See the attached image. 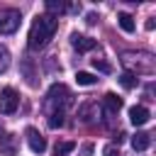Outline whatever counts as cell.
Returning a JSON list of instances; mask_svg holds the SVG:
<instances>
[{
    "instance_id": "6da1fadb",
    "label": "cell",
    "mask_w": 156,
    "mask_h": 156,
    "mask_svg": "<svg viewBox=\"0 0 156 156\" xmlns=\"http://www.w3.org/2000/svg\"><path fill=\"white\" fill-rule=\"evenodd\" d=\"M56 29H58V17H54V15H39L32 22V29H29V37H27V46L32 51L44 49L49 44V39L54 37Z\"/></svg>"
},
{
    "instance_id": "7a4b0ae2",
    "label": "cell",
    "mask_w": 156,
    "mask_h": 156,
    "mask_svg": "<svg viewBox=\"0 0 156 156\" xmlns=\"http://www.w3.org/2000/svg\"><path fill=\"white\" fill-rule=\"evenodd\" d=\"M71 102V90L63 85V83H54L49 88V95H46V105L54 107V110H63L66 105ZM51 110V112H54Z\"/></svg>"
},
{
    "instance_id": "3957f363",
    "label": "cell",
    "mask_w": 156,
    "mask_h": 156,
    "mask_svg": "<svg viewBox=\"0 0 156 156\" xmlns=\"http://www.w3.org/2000/svg\"><path fill=\"white\" fill-rule=\"evenodd\" d=\"M22 15L15 7H2L0 10V34H15L20 29Z\"/></svg>"
},
{
    "instance_id": "277c9868",
    "label": "cell",
    "mask_w": 156,
    "mask_h": 156,
    "mask_svg": "<svg viewBox=\"0 0 156 156\" xmlns=\"http://www.w3.org/2000/svg\"><path fill=\"white\" fill-rule=\"evenodd\" d=\"M20 105V95L15 88H5L0 93V115H12Z\"/></svg>"
},
{
    "instance_id": "5b68a950",
    "label": "cell",
    "mask_w": 156,
    "mask_h": 156,
    "mask_svg": "<svg viewBox=\"0 0 156 156\" xmlns=\"http://www.w3.org/2000/svg\"><path fill=\"white\" fill-rule=\"evenodd\" d=\"M27 144H29V149L34 151V154H44L46 151V139L39 134V129H34V127H29L27 129Z\"/></svg>"
},
{
    "instance_id": "8992f818",
    "label": "cell",
    "mask_w": 156,
    "mask_h": 156,
    "mask_svg": "<svg viewBox=\"0 0 156 156\" xmlns=\"http://www.w3.org/2000/svg\"><path fill=\"white\" fill-rule=\"evenodd\" d=\"M129 119H132V124H146L149 119H151V112L144 107V105H134V107H129Z\"/></svg>"
},
{
    "instance_id": "52a82bcc",
    "label": "cell",
    "mask_w": 156,
    "mask_h": 156,
    "mask_svg": "<svg viewBox=\"0 0 156 156\" xmlns=\"http://www.w3.org/2000/svg\"><path fill=\"white\" fill-rule=\"evenodd\" d=\"M71 44H73V49L76 51H90V49H95V39H90V37H83V34H73L71 37Z\"/></svg>"
},
{
    "instance_id": "ba28073f",
    "label": "cell",
    "mask_w": 156,
    "mask_h": 156,
    "mask_svg": "<svg viewBox=\"0 0 156 156\" xmlns=\"http://www.w3.org/2000/svg\"><path fill=\"white\" fill-rule=\"evenodd\" d=\"M102 105H105V112H107V115H117V112L122 110V98H117L115 93H107V95L102 98Z\"/></svg>"
},
{
    "instance_id": "9c48e42d",
    "label": "cell",
    "mask_w": 156,
    "mask_h": 156,
    "mask_svg": "<svg viewBox=\"0 0 156 156\" xmlns=\"http://www.w3.org/2000/svg\"><path fill=\"white\" fill-rule=\"evenodd\" d=\"M132 146H134V151H146L151 146V134L149 132H136L132 136Z\"/></svg>"
},
{
    "instance_id": "30bf717a",
    "label": "cell",
    "mask_w": 156,
    "mask_h": 156,
    "mask_svg": "<svg viewBox=\"0 0 156 156\" xmlns=\"http://www.w3.org/2000/svg\"><path fill=\"white\" fill-rule=\"evenodd\" d=\"M117 20H119V27H122L127 34H132V32H134V27H136V24H134V17H132L129 12H119V17H117Z\"/></svg>"
},
{
    "instance_id": "8fae6325",
    "label": "cell",
    "mask_w": 156,
    "mask_h": 156,
    "mask_svg": "<svg viewBox=\"0 0 156 156\" xmlns=\"http://www.w3.org/2000/svg\"><path fill=\"white\" fill-rule=\"evenodd\" d=\"M119 83L127 88V90H132V88H136V83H139V78H136V73H132V71H124L122 76H119Z\"/></svg>"
},
{
    "instance_id": "7c38bea8",
    "label": "cell",
    "mask_w": 156,
    "mask_h": 156,
    "mask_svg": "<svg viewBox=\"0 0 156 156\" xmlns=\"http://www.w3.org/2000/svg\"><path fill=\"white\" fill-rule=\"evenodd\" d=\"M95 107H98L95 102H83V105L78 107V117H80L83 122H90V119H93V110H95Z\"/></svg>"
},
{
    "instance_id": "4fadbf2b",
    "label": "cell",
    "mask_w": 156,
    "mask_h": 156,
    "mask_svg": "<svg viewBox=\"0 0 156 156\" xmlns=\"http://www.w3.org/2000/svg\"><path fill=\"white\" fill-rule=\"evenodd\" d=\"M76 80H78V85H95L98 83V76H93L88 71H78L76 73Z\"/></svg>"
},
{
    "instance_id": "5bb4252c",
    "label": "cell",
    "mask_w": 156,
    "mask_h": 156,
    "mask_svg": "<svg viewBox=\"0 0 156 156\" xmlns=\"http://www.w3.org/2000/svg\"><path fill=\"white\" fill-rule=\"evenodd\" d=\"M0 151H5L7 156L15 154V134H5L2 141H0Z\"/></svg>"
},
{
    "instance_id": "9a60e30c",
    "label": "cell",
    "mask_w": 156,
    "mask_h": 156,
    "mask_svg": "<svg viewBox=\"0 0 156 156\" xmlns=\"http://www.w3.org/2000/svg\"><path fill=\"white\" fill-rule=\"evenodd\" d=\"M73 149H76V144H73V141H56L54 154H56V156H66V154H71Z\"/></svg>"
},
{
    "instance_id": "2e32d148",
    "label": "cell",
    "mask_w": 156,
    "mask_h": 156,
    "mask_svg": "<svg viewBox=\"0 0 156 156\" xmlns=\"http://www.w3.org/2000/svg\"><path fill=\"white\" fill-rule=\"evenodd\" d=\"M63 124V110H54V112H49V127H61Z\"/></svg>"
},
{
    "instance_id": "e0dca14e",
    "label": "cell",
    "mask_w": 156,
    "mask_h": 156,
    "mask_svg": "<svg viewBox=\"0 0 156 156\" xmlns=\"http://www.w3.org/2000/svg\"><path fill=\"white\" fill-rule=\"evenodd\" d=\"M7 66H10V51L5 46H0V73L7 71Z\"/></svg>"
},
{
    "instance_id": "ac0fdd59",
    "label": "cell",
    "mask_w": 156,
    "mask_h": 156,
    "mask_svg": "<svg viewBox=\"0 0 156 156\" xmlns=\"http://www.w3.org/2000/svg\"><path fill=\"white\" fill-rule=\"evenodd\" d=\"M93 66H95L98 71H102V73H110V71H112V66H110L107 61H102V58H93Z\"/></svg>"
},
{
    "instance_id": "d6986e66",
    "label": "cell",
    "mask_w": 156,
    "mask_h": 156,
    "mask_svg": "<svg viewBox=\"0 0 156 156\" xmlns=\"http://www.w3.org/2000/svg\"><path fill=\"white\" fill-rule=\"evenodd\" d=\"M46 10H49V12H63L66 5H63V2H56V0H49V2H46Z\"/></svg>"
},
{
    "instance_id": "ffe728a7",
    "label": "cell",
    "mask_w": 156,
    "mask_h": 156,
    "mask_svg": "<svg viewBox=\"0 0 156 156\" xmlns=\"http://www.w3.org/2000/svg\"><path fill=\"white\" fill-rule=\"evenodd\" d=\"M105 156H122V151L117 146H105Z\"/></svg>"
}]
</instances>
